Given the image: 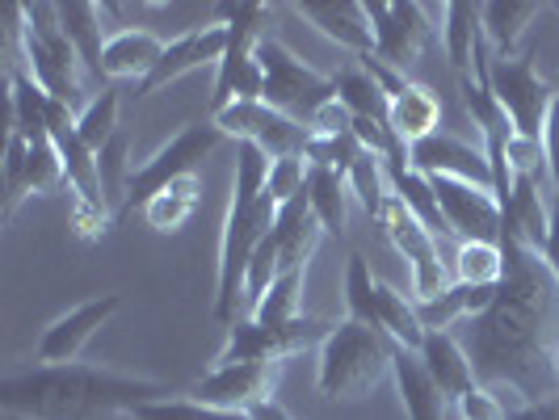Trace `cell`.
I'll return each mask as SVG.
<instances>
[{"label":"cell","instance_id":"1","mask_svg":"<svg viewBox=\"0 0 559 420\" xmlns=\"http://www.w3.org/2000/svg\"><path fill=\"white\" fill-rule=\"evenodd\" d=\"M504 281L492 308L467 320L463 349L476 365V379L504 404V412L559 395V278L547 261L522 244L513 231L501 236Z\"/></svg>","mask_w":559,"mask_h":420},{"label":"cell","instance_id":"2","mask_svg":"<svg viewBox=\"0 0 559 420\" xmlns=\"http://www.w3.org/2000/svg\"><path fill=\"white\" fill-rule=\"evenodd\" d=\"M177 395L168 383L102 365H34L0 383V408L17 420H122L152 399Z\"/></svg>","mask_w":559,"mask_h":420},{"label":"cell","instance_id":"3","mask_svg":"<svg viewBox=\"0 0 559 420\" xmlns=\"http://www.w3.org/2000/svg\"><path fill=\"white\" fill-rule=\"evenodd\" d=\"M9 38H17L22 59H26V76L51 101L81 113L84 101V63L76 47L68 43L63 22H59V4H9Z\"/></svg>","mask_w":559,"mask_h":420},{"label":"cell","instance_id":"4","mask_svg":"<svg viewBox=\"0 0 559 420\" xmlns=\"http://www.w3.org/2000/svg\"><path fill=\"white\" fill-rule=\"evenodd\" d=\"M392 358L395 345L379 328L341 320L316 349V387L333 404H358L383 379H392Z\"/></svg>","mask_w":559,"mask_h":420},{"label":"cell","instance_id":"5","mask_svg":"<svg viewBox=\"0 0 559 420\" xmlns=\"http://www.w3.org/2000/svg\"><path fill=\"white\" fill-rule=\"evenodd\" d=\"M278 224V202L261 194L257 202H227L224 231H219V269H215V320L231 328L236 324V303L245 299V278H249L252 252Z\"/></svg>","mask_w":559,"mask_h":420},{"label":"cell","instance_id":"6","mask_svg":"<svg viewBox=\"0 0 559 420\" xmlns=\"http://www.w3.org/2000/svg\"><path fill=\"white\" fill-rule=\"evenodd\" d=\"M476 72L488 81L492 97H497L501 110L509 113L513 131H518L522 140L543 143L547 113H551V106H556V84H547L543 76H538V68L531 63V56L501 59V56H488V51L479 47Z\"/></svg>","mask_w":559,"mask_h":420},{"label":"cell","instance_id":"7","mask_svg":"<svg viewBox=\"0 0 559 420\" xmlns=\"http://www.w3.org/2000/svg\"><path fill=\"white\" fill-rule=\"evenodd\" d=\"M257 63H261V72H265V106H274L278 113L304 122V127H311V118L336 101L333 76L308 68V63L295 56L286 43H278V38H261V43H257Z\"/></svg>","mask_w":559,"mask_h":420},{"label":"cell","instance_id":"8","mask_svg":"<svg viewBox=\"0 0 559 420\" xmlns=\"http://www.w3.org/2000/svg\"><path fill=\"white\" fill-rule=\"evenodd\" d=\"M219 143H224V131H219L215 122H186L165 147H156L143 165H135L131 181H127V206H122V215L143 211V206L160 194V190H168L173 181L194 177V168L202 165Z\"/></svg>","mask_w":559,"mask_h":420},{"label":"cell","instance_id":"9","mask_svg":"<svg viewBox=\"0 0 559 420\" xmlns=\"http://www.w3.org/2000/svg\"><path fill=\"white\" fill-rule=\"evenodd\" d=\"M336 324H324V320H311V315H299L282 328H265L257 320H236L227 328V340L219 349L215 365H240V362H286L304 349H320Z\"/></svg>","mask_w":559,"mask_h":420},{"label":"cell","instance_id":"10","mask_svg":"<svg viewBox=\"0 0 559 420\" xmlns=\"http://www.w3.org/2000/svg\"><path fill=\"white\" fill-rule=\"evenodd\" d=\"M211 122L224 131V140L252 143V147H261L270 160L308 156V147H311V127L286 118V113H278L274 106H265V101H231V106L211 113Z\"/></svg>","mask_w":559,"mask_h":420},{"label":"cell","instance_id":"11","mask_svg":"<svg viewBox=\"0 0 559 420\" xmlns=\"http://www.w3.org/2000/svg\"><path fill=\"white\" fill-rule=\"evenodd\" d=\"M366 13H370V29H374V56L400 72H408L433 38L425 9L413 0H370Z\"/></svg>","mask_w":559,"mask_h":420},{"label":"cell","instance_id":"12","mask_svg":"<svg viewBox=\"0 0 559 420\" xmlns=\"http://www.w3.org/2000/svg\"><path fill=\"white\" fill-rule=\"evenodd\" d=\"M429 185L438 194V206H442V219H447L450 236L501 244L504 211L488 185H467V181H454V177H429Z\"/></svg>","mask_w":559,"mask_h":420},{"label":"cell","instance_id":"13","mask_svg":"<svg viewBox=\"0 0 559 420\" xmlns=\"http://www.w3.org/2000/svg\"><path fill=\"white\" fill-rule=\"evenodd\" d=\"M118 308H122L118 295H97V299H84L72 311H63L59 320L47 324V333L34 345L38 365H72L84 353V345L118 315Z\"/></svg>","mask_w":559,"mask_h":420},{"label":"cell","instance_id":"14","mask_svg":"<svg viewBox=\"0 0 559 420\" xmlns=\"http://www.w3.org/2000/svg\"><path fill=\"white\" fill-rule=\"evenodd\" d=\"M282 365L286 362H240V365H215L202 383H198L194 399L215 404L227 412H252L261 404H270L278 392Z\"/></svg>","mask_w":559,"mask_h":420},{"label":"cell","instance_id":"15","mask_svg":"<svg viewBox=\"0 0 559 420\" xmlns=\"http://www.w3.org/2000/svg\"><path fill=\"white\" fill-rule=\"evenodd\" d=\"M219 26H227V51L224 63L215 68V93H211V113L231 106V84L245 72L257 56V43L265 38V22H270V4H219Z\"/></svg>","mask_w":559,"mask_h":420},{"label":"cell","instance_id":"16","mask_svg":"<svg viewBox=\"0 0 559 420\" xmlns=\"http://www.w3.org/2000/svg\"><path fill=\"white\" fill-rule=\"evenodd\" d=\"M227 51V26H194L186 29L181 38H173L165 47V59L156 63V72L135 88L140 97L147 93H160L165 84L181 81L190 72H202V68H219Z\"/></svg>","mask_w":559,"mask_h":420},{"label":"cell","instance_id":"17","mask_svg":"<svg viewBox=\"0 0 559 420\" xmlns=\"http://www.w3.org/2000/svg\"><path fill=\"white\" fill-rule=\"evenodd\" d=\"M408 165L420 177H454V181H467V185H488L492 190V168H488V156L476 152L472 143L454 140L447 131L429 135L408 147Z\"/></svg>","mask_w":559,"mask_h":420},{"label":"cell","instance_id":"18","mask_svg":"<svg viewBox=\"0 0 559 420\" xmlns=\"http://www.w3.org/2000/svg\"><path fill=\"white\" fill-rule=\"evenodd\" d=\"M295 13L311 22L329 43L345 47L354 59L374 56V29L362 0H299Z\"/></svg>","mask_w":559,"mask_h":420},{"label":"cell","instance_id":"19","mask_svg":"<svg viewBox=\"0 0 559 420\" xmlns=\"http://www.w3.org/2000/svg\"><path fill=\"white\" fill-rule=\"evenodd\" d=\"M165 47L168 43L152 29H118V34H110L106 56H102V81H135V88H140L156 72V63L165 59Z\"/></svg>","mask_w":559,"mask_h":420},{"label":"cell","instance_id":"20","mask_svg":"<svg viewBox=\"0 0 559 420\" xmlns=\"http://www.w3.org/2000/svg\"><path fill=\"white\" fill-rule=\"evenodd\" d=\"M392 383H395V392H400V404H404L408 420H450V399L442 395V387L429 379L420 353L395 345Z\"/></svg>","mask_w":559,"mask_h":420},{"label":"cell","instance_id":"21","mask_svg":"<svg viewBox=\"0 0 559 420\" xmlns=\"http://www.w3.org/2000/svg\"><path fill=\"white\" fill-rule=\"evenodd\" d=\"M420 362L429 370V379L442 387L450 404L459 399V395H467L476 387V365L467 358V349H463V340L454 333H425V345H420Z\"/></svg>","mask_w":559,"mask_h":420},{"label":"cell","instance_id":"22","mask_svg":"<svg viewBox=\"0 0 559 420\" xmlns=\"http://www.w3.org/2000/svg\"><path fill=\"white\" fill-rule=\"evenodd\" d=\"M538 13H543V4H534V0H488V4H479V26H484V38L497 47V56L518 59Z\"/></svg>","mask_w":559,"mask_h":420},{"label":"cell","instance_id":"23","mask_svg":"<svg viewBox=\"0 0 559 420\" xmlns=\"http://www.w3.org/2000/svg\"><path fill=\"white\" fill-rule=\"evenodd\" d=\"M388 127H392V135L400 143H420L429 140V135H438L442 131V101H438V93L429 88V84H408L400 97H392V110H388Z\"/></svg>","mask_w":559,"mask_h":420},{"label":"cell","instance_id":"24","mask_svg":"<svg viewBox=\"0 0 559 420\" xmlns=\"http://www.w3.org/2000/svg\"><path fill=\"white\" fill-rule=\"evenodd\" d=\"M374 328L388 336L392 345L413 349V353H420V345H425V324H420L413 295H400L388 281L374 286Z\"/></svg>","mask_w":559,"mask_h":420},{"label":"cell","instance_id":"25","mask_svg":"<svg viewBox=\"0 0 559 420\" xmlns=\"http://www.w3.org/2000/svg\"><path fill=\"white\" fill-rule=\"evenodd\" d=\"M9 131H17L26 143L51 140V97L26 72L9 76Z\"/></svg>","mask_w":559,"mask_h":420},{"label":"cell","instance_id":"26","mask_svg":"<svg viewBox=\"0 0 559 420\" xmlns=\"http://www.w3.org/2000/svg\"><path fill=\"white\" fill-rule=\"evenodd\" d=\"M442 43H447V56H450V68L459 72V81H467L472 76V68H476L479 59V47H484V26H479V4H463V0H454L442 9Z\"/></svg>","mask_w":559,"mask_h":420},{"label":"cell","instance_id":"27","mask_svg":"<svg viewBox=\"0 0 559 420\" xmlns=\"http://www.w3.org/2000/svg\"><path fill=\"white\" fill-rule=\"evenodd\" d=\"M308 197H311L316 219H320V227H324V236H345V227H349V197H354L349 177H345V172H336V168L311 165Z\"/></svg>","mask_w":559,"mask_h":420},{"label":"cell","instance_id":"28","mask_svg":"<svg viewBox=\"0 0 559 420\" xmlns=\"http://www.w3.org/2000/svg\"><path fill=\"white\" fill-rule=\"evenodd\" d=\"M59 22H63L68 43L76 47L84 72L102 81V56H106V43H110V38H102V9L88 4V0H72V4H59Z\"/></svg>","mask_w":559,"mask_h":420},{"label":"cell","instance_id":"29","mask_svg":"<svg viewBox=\"0 0 559 420\" xmlns=\"http://www.w3.org/2000/svg\"><path fill=\"white\" fill-rule=\"evenodd\" d=\"M198 202H202V181L198 177H181V181H173L168 190H160V194L143 206V219H147L152 231L173 236V231H181V227L190 224Z\"/></svg>","mask_w":559,"mask_h":420},{"label":"cell","instance_id":"30","mask_svg":"<svg viewBox=\"0 0 559 420\" xmlns=\"http://www.w3.org/2000/svg\"><path fill=\"white\" fill-rule=\"evenodd\" d=\"M336 81V101L349 110V118H370V122H388V93L379 88V81L366 72L362 63H349L333 76Z\"/></svg>","mask_w":559,"mask_h":420},{"label":"cell","instance_id":"31","mask_svg":"<svg viewBox=\"0 0 559 420\" xmlns=\"http://www.w3.org/2000/svg\"><path fill=\"white\" fill-rule=\"evenodd\" d=\"M304 286H308V269H282L274 286L265 290V299L252 308L249 320L265 324V328H282L290 320L304 315Z\"/></svg>","mask_w":559,"mask_h":420},{"label":"cell","instance_id":"32","mask_svg":"<svg viewBox=\"0 0 559 420\" xmlns=\"http://www.w3.org/2000/svg\"><path fill=\"white\" fill-rule=\"evenodd\" d=\"M450 269H454V281H463V286H501L504 249L492 240H459Z\"/></svg>","mask_w":559,"mask_h":420},{"label":"cell","instance_id":"33","mask_svg":"<svg viewBox=\"0 0 559 420\" xmlns=\"http://www.w3.org/2000/svg\"><path fill=\"white\" fill-rule=\"evenodd\" d=\"M118 110H122V101H118V93L114 88H102L81 113H76V127H81V140L93 147V152H102L106 143L122 131L118 127Z\"/></svg>","mask_w":559,"mask_h":420},{"label":"cell","instance_id":"34","mask_svg":"<svg viewBox=\"0 0 559 420\" xmlns=\"http://www.w3.org/2000/svg\"><path fill=\"white\" fill-rule=\"evenodd\" d=\"M131 420H252L249 412H227V408H215V404H202V399H152L131 412Z\"/></svg>","mask_w":559,"mask_h":420},{"label":"cell","instance_id":"35","mask_svg":"<svg viewBox=\"0 0 559 420\" xmlns=\"http://www.w3.org/2000/svg\"><path fill=\"white\" fill-rule=\"evenodd\" d=\"M374 286H379V278L370 274V261L362 252H354L349 269H345V320H358L366 328H374Z\"/></svg>","mask_w":559,"mask_h":420},{"label":"cell","instance_id":"36","mask_svg":"<svg viewBox=\"0 0 559 420\" xmlns=\"http://www.w3.org/2000/svg\"><path fill=\"white\" fill-rule=\"evenodd\" d=\"M26 190L29 194H59L68 190V172L59 160L56 143H29V160H26Z\"/></svg>","mask_w":559,"mask_h":420},{"label":"cell","instance_id":"37","mask_svg":"<svg viewBox=\"0 0 559 420\" xmlns=\"http://www.w3.org/2000/svg\"><path fill=\"white\" fill-rule=\"evenodd\" d=\"M26 160H29V143L17 131H9V143H4V219H13L17 206H22V197H29Z\"/></svg>","mask_w":559,"mask_h":420},{"label":"cell","instance_id":"38","mask_svg":"<svg viewBox=\"0 0 559 420\" xmlns=\"http://www.w3.org/2000/svg\"><path fill=\"white\" fill-rule=\"evenodd\" d=\"M308 172H311L308 156H282V160L270 165V185H265V194L274 197L278 206L304 197L308 194Z\"/></svg>","mask_w":559,"mask_h":420},{"label":"cell","instance_id":"39","mask_svg":"<svg viewBox=\"0 0 559 420\" xmlns=\"http://www.w3.org/2000/svg\"><path fill=\"white\" fill-rule=\"evenodd\" d=\"M114 224V211L106 206H97V202H84V197L72 194V206H68V227H72V236L84 240V244H97Z\"/></svg>","mask_w":559,"mask_h":420},{"label":"cell","instance_id":"40","mask_svg":"<svg viewBox=\"0 0 559 420\" xmlns=\"http://www.w3.org/2000/svg\"><path fill=\"white\" fill-rule=\"evenodd\" d=\"M450 412H454L459 420H509L504 404L492 392H488L484 383H476V387H472L467 395H459V399L450 404Z\"/></svg>","mask_w":559,"mask_h":420},{"label":"cell","instance_id":"41","mask_svg":"<svg viewBox=\"0 0 559 420\" xmlns=\"http://www.w3.org/2000/svg\"><path fill=\"white\" fill-rule=\"evenodd\" d=\"M509 420H559V395H547V399H531L522 408H513Z\"/></svg>","mask_w":559,"mask_h":420},{"label":"cell","instance_id":"42","mask_svg":"<svg viewBox=\"0 0 559 420\" xmlns=\"http://www.w3.org/2000/svg\"><path fill=\"white\" fill-rule=\"evenodd\" d=\"M543 261H547V269L559 278V202L551 206V231H547V244H543V252H538Z\"/></svg>","mask_w":559,"mask_h":420}]
</instances>
